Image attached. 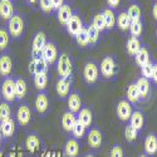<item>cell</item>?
<instances>
[{
  "instance_id": "30bf717a",
  "label": "cell",
  "mask_w": 157,
  "mask_h": 157,
  "mask_svg": "<svg viewBox=\"0 0 157 157\" xmlns=\"http://www.w3.org/2000/svg\"><path fill=\"white\" fill-rule=\"evenodd\" d=\"M57 93L60 98H67L71 94V88H72V77L67 78H60L57 82Z\"/></svg>"
},
{
  "instance_id": "f6af8a7d",
  "label": "cell",
  "mask_w": 157,
  "mask_h": 157,
  "mask_svg": "<svg viewBox=\"0 0 157 157\" xmlns=\"http://www.w3.org/2000/svg\"><path fill=\"white\" fill-rule=\"evenodd\" d=\"M39 5H40V9L44 13H50L53 10V6H52V0H39Z\"/></svg>"
},
{
  "instance_id": "ab89813d",
  "label": "cell",
  "mask_w": 157,
  "mask_h": 157,
  "mask_svg": "<svg viewBox=\"0 0 157 157\" xmlns=\"http://www.w3.org/2000/svg\"><path fill=\"white\" fill-rule=\"evenodd\" d=\"M72 133L75 137V140L77 138H82L84 136V133H86V127L77 120V122H75V124H74V127L72 129Z\"/></svg>"
},
{
  "instance_id": "ee69618b",
  "label": "cell",
  "mask_w": 157,
  "mask_h": 157,
  "mask_svg": "<svg viewBox=\"0 0 157 157\" xmlns=\"http://www.w3.org/2000/svg\"><path fill=\"white\" fill-rule=\"evenodd\" d=\"M109 157H124L123 148H122L120 145H114V146L112 147V150H111Z\"/></svg>"
},
{
  "instance_id": "5b68a950",
  "label": "cell",
  "mask_w": 157,
  "mask_h": 157,
  "mask_svg": "<svg viewBox=\"0 0 157 157\" xmlns=\"http://www.w3.org/2000/svg\"><path fill=\"white\" fill-rule=\"evenodd\" d=\"M2 94L5 101L8 102H14L15 96V81L11 78H5V81L2 84Z\"/></svg>"
},
{
  "instance_id": "e575fe53",
  "label": "cell",
  "mask_w": 157,
  "mask_h": 157,
  "mask_svg": "<svg viewBox=\"0 0 157 157\" xmlns=\"http://www.w3.org/2000/svg\"><path fill=\"white\" fill-rule=\"evenodd\" d=\"M129 33L132 36H141L142 32H143V25H142V21L138 20V21H131V25H129Z\"/></svg>"
},
{
  "instance_id": "bcb514c9",
  "label": "cell",
  "mask_w": 157,
  "mask_h": 157,
  "mask_svg": "<svg viewBox=\"0 0 157 157\" xmlns=\"http://www.w3.org/2000/svg\"><path fill=\"white\" fill-rule=\"evenodd\" d=\"M120 3H121V0H107V4H108V6H109V9L117 8V6L120 5Z\"/></svg>"
},
{
  "instance_id": "8992f818",
  "label": "cell",
  "mask_w": 157,
  "mask_h": 157,
  "mask_svg": "<svg viewBox=\"0 0 157 157\" xmlns=\"http://www.w3.org/2000/svg\"><path fill=\"white\" fill-rule=\"evenodd\" d=\"M132 106H131V103L127 101V99H122L118 102V104H117V117L126 122L131 118V114H132Z\"/></svg>"
},
{
  "instance_id": "8fae6325",
  "label": "cell",
  "mask_w": 157,
  "mask_h": 157,
  "mask_svg": "<svg viewBox=\"0 0 157 157\" xmlns=\"http://www.w3.org/2000/svg\"><path fill=\"white\" fill-rule=\"evenodd\" d=\"M48 63L42 57L39 58H32V62L29 63V72L33 74H40L48 72Z\"/></svg>"
},
{
  "instance_id": "484cf974",
  "label": "cell",
  "mask_w": 157,
  "mask_h": 157,
  "mask_svg": "<svg viewBox=\"0 0 157 157\" xmlns=\"http://www.w3.org/2000/svg\"><path fill=\"white\" fill-rule=\"evenodd\" d=\"M77 120L87 128V127H89L90 124H92V121H93L92 112H90V109H88V108H82L79 112H78Z\"/></svg>"
},
{
  "instance_id": "f35d334b",
  "label": "cell",
  "mask_w": 157,
  "mask_h": 157,
  "mask_svg": "<svg viewBox=\"0 0 157 157\" xmlns=\"http://www.w3.org/2000/svg\"><path fill=\"white\" fill-rule=\"evenodd\" d=\"M137 136H138V131L135 127H132L131 124L126 126V128H124V137H126V140L128 142H135L137 140Z\"/></svg>"
},
{
  "instance_id": "2e32d148",
  "label": "cell",
  "mask_w": 157,
  "mask_h": 157,
  "mask_svg": "<svg viewBox=\"0 0 157 157\" xmlns=\"http://www.w3.org/2000/svg\"><path fill=\"white\" fill-rule=\"evenodd\" d=\"M14 15V6L11 0H0V17L4 20H9Z\"/></svg>"
},
{
  "instance_id": "3957f363",
  "label": "cell",
  "mask_w": 157,
  "mask_h": 157,
  "mask_svg": "<svg viewBox=\"0 0 157 157\" xmlns=\"http://www.w3.org/2000/svg\"><path fill=\"white\" fill-rule=\"evenodd\" d=\"M47 36L43 32L36 33V35L34 36L33 40V45H32V57L33 58H39L42 57V52L47 44Z\"/></svg>"
},
{
  "instance_id": "9f6ffc18",
  "label": "cell",
  "mask_w": 157,
  "mask_h": 157,
  "mask_svg": "<svg viewBox=\"0 0 157 157\" xmlns=\"http://www.w3.org/2000/svg\"><path fill=\"white\" fill-rule=\"evenodd\" d=\"M156 2H157V0H156Z\"/></svg>"
},
{
  "instance_id": "b9f144b4",
  "label": "cell",
  "mask_w": 157,
  "mask_h": 157,
  "mask_svg": "<svg viewBox=\"0 0 157 157\" xmlns=\"http://www.w3.org/2000/svg\"><path fill=\"white\" fill-rule=\"evenodd\" d=\"M93 27L101 33L103 30H106V24H104V19H103V15L102 14H97L94 18H93V23H92Z\"/></svg>"
},
{
  "instance_id": "cb8c5ba5",
  "label": "cell",
  "mask_w": 157,
  "mask_h": 157,
  "mask_svg": "<svg viewBox=\"0 0 157 157\" xmlns=\"http://www.w3.org/2000/svg\"><path fill=\"white\" fill-rule=\"evenodd\" d=\"M136 86L138 88V92H140V96L141 98H147L148 94H150V88H151V84H150V81L145 77H141L137 79L136 82Z\"/></svg>"
},
{
  "instance_id": "f546056e",
  "label": "cell",
  "mask_w": 157,
  "mask_h": 157,
  "mask_svg": "<svg viewBox=\"0 0 157 157\" xmlns=\"http://www.w3.org/2000/svg\"><path fill=\"white\" fill-rule=\"evenodd\" d=\"M117 25H118V28L122 30V32H126L129 29V25H131V19L127 15L126 11H121L120 15L117 17V20H116Z\"/></svg>"
},
{
  "instance_id": "60d3db41",
  "label": "cell",
  "mask_w": 157,
  "mask_h": 157,
  "mask_svg": "<svg viewBox=\"0 0 157 157\" xmlns=\"http://www.w3.org/2000/svg\"><path fill=\"white\" fill-rule=\"evenodd\" d=\"M9 39H10L9 32L0 28V50H4L9 45Z\"/></svg>"
},
{
  "instance_id": "4dcf8cb0",
  "label": "cell",
  "mask_w": 157,
  "mask_h": 157,
  "mask_svg": "<svg viewBox=\"0 0 157 157\" xmlns=\"http://www.w3.org/2000/svg\"><path fill=\"white\" fill-rule=\"evenodd\" d=\"M126 13H127V15L129 17L131 21H138V20H141V18H142L141 8H140L138 4H131Z\"/></svg>"
},
{
  "instance_id": "f1b7e54d",
  "label": "cell",
  "mask_w": 157,
  "mask_h": 157,
  "mask_svg": "<svg viewBox=\"0 0 157 157\" xmlns=\"http://www.w3.org/2000/svg\"><path fill=\"white\" fill-rule=\"evenodd\" d=\"M140 98H141V96H140L136 83H131L127 88V101L129 103H137L140 101Z\"/></svg>"
},
{
  "instance_id": "83f0119b",
  "label": "cell",
  "mask_w": 157,
  "mask_h": 157,
  "mask_svg": "<svg viewBox=\"0 0 157 157\" xmlns=\"http://www.w3.org/2000/svg\"><path fill=\"white\" fill-rule=\"evenodd\" d=\"M102 15L104 19V24H106V29H113L114 25H116V20H117V17L114 15V11L109 8L104 9Z\"/></svg>"
},
{
  "instance_id": "277c9868",
  "label": "cell",
  "mask_w": 157,
  "mask_h": 157,
  "mask_svg": "<svg viewBox=\"0 0 157 157\" xmlns=\"http://www.w3.org/2000/svg\"><path fill=\"white\" fill-rule=\"evenodd\" d=\"M98 75H99V68L98 65L94 62H88L84 65V69H83V77L88 84H93L97 82L98 79Z\"/></svg>"
},
{
  "instance_id": "603a6c76",
  "label": "cell",
  "mask_w": 157,
  "mask_h": 157,
  "mask_svg": "<svg viewBox=\"0 0 157 157\" xmlns=\"http://www.w3.org/2000/svg\"><path fill=\"white\" fill-rule=\"evenodd\" d=\"M64 152L68 157H77L79 153V143L75 138H69L64 146Z\"/></svg>"
},
{
  "instance_id": "d590c367",
  "label": "cell",
  "mask_w": 157,
  "mask_h": 157,
  "mask_svg": "<svg viewBox=\"0 0 157 157\" xmlns=\"http://www.w3.org/2000/svg\"><path fill=\"white\" fill-rule=\"evenodd\" d=\"M75 40H77V44L82 48H86L87 45H89V39H88V34H87L86 28H83L75 35Z\"/></svg>"
},
{
  "instance_id": "4316f807",
  "label": "cell",
  "mask_w": 157,
  "mask_h": 157,
  "mask_svg": "<svg viewBox=\"0 0 157 157\" xmlns=\"http://www.w3.org/2000/svg\"><path fill=\"white\" fill-rule=\"evenodd\" d=\"M131 126L135 127L137 131H141L143 128V124H145V117H143V113L140 112V111H135L132 112V114H131Z\"/></svg>"
},
{
  "instance_id": "7bdbcfd3",
  "label": "cell",
  "mask_w": 157,
  "mask_h": 157,
  "mask_svg": "<svg viewBox=\"0 0 157 157\" xmlns=\"http://www.w3.org/2000/svg\"><path fill=\"white\" fill-rule=\"evenodd\" d=\"M152 71H153V63L150 60L148 63H146L145 65H142L141 67V72H142V75L147 78V79H150V78H152Z\"/></svg>"
},
{
  "instance_id": "f5cc1de1",
  "label": "cell",
  "mask_w": 157,
  "mask_h": 157,
  "mask_svg": "<svg viewBox=\"0 0 157 157\" xmlns=\"http://www.w3.org/2000/svg\"><path fill=\"white\" fill-rule=\"evenodd\" d=\"M138 157H148V156H147V155H146V153H141V155H140V156H138Z\"/></svg>"
},
{
  "instance_id": "11a10c76",
  "label": "cell",
  "mask_w": 157,
  "mask_h": 157,
  "mask_svg": "<svg viewBox=\"0 0 157 157\" xmlns=\"http://www.w3.org/2000/svg\"><path fill=\"white\" fill-rule=\"evenodd\" d=\"M156 36H157V29H156Z\"/></svg>"
},
{
  "instance_id": "9c48e42d",
  "label": "cell",
  "mask_w": 157,
  "mask_h": 157,
  "mask_svg": "<svg viewBox=\"0 0 157 157\" xmlns=\"http://www.w3.org/2000/svg\"><path fill=\"white\" fill-rule=\"evenodd\" d=\"M65 27H67V32L71 35H73V36H75L78 33H79L84 28L83 27V20H82V18L78 14H73Z\"/></svg>"
},
{
  "instance_id": "1f68e13d",
  "label": "cell",
  "mask_w": 157,
  "mask_h": 157,
  "mask_svg": "<svg viewBox=\"0 0 157 157\" xmlns=\"http://www.w3.org/2000/svg\"><path fill=\"white\" fill-rule=\"evenodd\" d=\"M27 82H25L23 78H18V79L15 81V96L17 98L19 99H23L25 97V94H27Z\"/></svg>"
},
{
  "instance_id": "681fc988",
  "label": "cell",
  "mask_w": 157,
  "mask_h": 157,
  "mask_svg": "<svg viewBox=\"0 0 157 157\" xmlns=\"http://www.w3.org/2000/svg\"><path fill=\"white\" fill-rule=\"evenodd\" d=\"M152 14H153L155 19L157 20V2H156V3H155V5H153V9H152Z\"/></svg>"
},
{
  "instance_id": "9a60e30c",
  "label": "cell",
  "mask_w": 157,
  "mask_h": 157,
  "mask_svg": "<svg viewBox=\"0 0 157 157\" xmlns=\"http://www.w3.org/2000/svg\"><path fill=\"white\" fill-rule=\"evenodd\" d=\"M68 108H69V112H72L74 114L82 109V98H81L79 93L73 92L68 96Z\"/></svg>"
},
{
  "instance_id": "c3c4849f",
  "label": "cell",
  "mask_w": 157,
  "mask_h": 157,
  "mask_svg": "<svg viewBox=\"0 0 157 157\" xmlns=\"http://www.w3.org/2000/svg\"><path fill=\"white\" fill-rule=\"evenodd\" d=\"M152 79L155 83H157V63L153 64V71H152Z\"/></svg>"
},
{
  "instance_id": "52a82bcc",
  "label": "cell",
  "mask_w": 157,
  "mask_h": 157,
  "mask_svg": "<svg viewBox=\"0 0 157 157\" xmlns=\"http://www.w3.org/2000/svg\"><path fill=\"white\" fill-rule=\"evenodd\" d=\"M116 62L112 57H106L101 62V73L104 78H111L116 73Z\"/></svg>"
},
{
  "instance_id": "ba28073f",
  "label": "cell",
  "mask_w": 157,
  "mask_h": 157,
  "mask_svg": "<svg viewBox=\"0 0 157 157\" xmlns=\"http://www.w3.org/2000/svg\"><path fill=\"white\" fill-rule=\"evenodd\" d=\"M42 58L45 59V62L48 64H53L57 59H58V49L56 47L54 43L48 42L42 52Z\"/></svg>"
},
{
  "instance_id": "d4e9b609",
  "label": "cell",
  "mask_w": 157,
  "mask_h": 157,
  "mask_svg": "<svg viewBox=\"0 0 157 157\" xmlns=\"http://www.w3.org/2000/svg\"><path fill=\"white\" fill-rule=\"evenodd\" d=\"M126 48H127L128 54H131V56H136L138 52L141 50V48H142L141 40H140L138 38H136V36H131V38H128V40H127Z\"/></svg>"
},
{
  "instance_id": "4fadbf2b",
  "label": "cell",
  "mask_w": 157,
  "mask_h": 157,
  "mask_svg": "<svg viewBox=\"0 0 157 157\" xmlns=\"http://www.w3.org/2000/svg\"><path fill=\"white\" fill-rule=\"evenodd\" d=\"M103 142V136L102 132L97 128H92L88 132V145L92 148H98L102 146Z\"/></svg>"
},
{
  "instance_id": "44dd1931",
  "label": "cell",
  "mask_w": 157,
  "mask_h": 157,
  "mask_svg": "<svg viewBox=\"0 0 157 157\" xmlns=\"http://www.w3.org/2000/svg\"><path fill=\"white\" fill-rule=\"evenodd\" d=\"M145 152L148 156H153L157 153V136L156 135H148L145 140Z\"/></svg>"
},
{
  "instance_id": "8d00e7d4",
  "label": "cell",
  "mask_w": 157,
  "mask_h": 157,
  "mask_svg": "<svg viewBox=\"0 0 157 157\" xmlns=\"http://www.w3.org/2000/svg\"><path fill=\"white\" fill-rule=\"evenodd\" d=\"M87 30V34H88V39H89V44H96L99 39V32L93 27L92 24L88 25L86 28Z\"/></svg>"
},
{
  "instance_id": "7a4b0ae2",
  "label": "cell",
  "mask_w": 157,
  "mask_h": 157,
  "mask_svg": "<svg viewBox=\"0 0 157 157\" xmlns=\"http://www.w3.org/2000/svg\"><path fill=\"white\" fill-rule=\"evenodd\" d=\"M8 30H9V34L13 38L21 36V34L24 32V20H23V18L18 14L13 15L9 19V23H8Z\"/></svg>"
},
{
  "instance_id": "7dc6e473",
  "label": "cell",
  "mask_w": 157,
  "mask_h": 157,
  "mask_svg": "<svg viewBox=\"0 0 157 157\" xmlns=\"http://www.w3.org/2000/svg\"><path fill=\"white\" fill-rule=\"evenodd\" d=\"M63 4H64V0H52V6H53V9L58 10Z\"/></svg>"
},
{
  "instance_id": "74e56055",
  "label": "cell",
  "mask_w": 157,
  "mask_h": 157,
  "mask_svg": "<svg viewBox=\"0 0 157 157\" xmlns=\"http://www.w3.org/2000/svg\"><path fill=\"white\" fill-rule=\"evenodd\" d=\"M11 118V109L6 102L0 103V122Z\"/></svg>"
},
{
  "instance_id": "d6986e66",
  "label": "cell",
  "mask_w": 157,
  "mask_h": 157,
  "mask_svg": "<svg viewBox=\"0 0 157 157\" xmlns=\"http://www.w3.org/2000/svg\"><path fill=\"white\" fill-rule=\"evenodd\" d=\"M25 147L30 153H35L40 150V138H39L38 135H29L25 140Z\"/></svg>"
},
{
  "instance_id": "d6a6232c",
  "label": "cell",
  "mask_w": 157,
  "mask_h": 157,
  "mask_svg": "<svg viewBox=\"0 0 157 157\" xmlns=\"http://www.w3.org/2000/svg\"><path fill=\"white\" fill-rule=\"evenodd\" d=\"M135 59H136V63L140 65V67L145 65L146 63L150 62V53H148V50H147L146 48H143V47H142L141 50L135 56Z\"/></svg>"
},
{
  "instance_id": "836d02e7",
  "label": "cell",
  "mask_w": 157,
  "mask_h": 157,
  "mask_svg": "<svg viewBox=\"0 0 157 157\" xmlns=\"http://www.w3.org/2000/svg\"><path fill=\"white\" fill-rule=\"evenodd\" d=\"M34 84L39 90H44L48 84V75L47 73L34 74Z\"/></svg>"
},
{
  "instance_id": "6da1fadb",
  "label": "cell",
  "mask_w": 157,
  "mask_h": 157,
  "mask_svg": "<svg viewBox=\"0 0 157 157\" xmlns=\"http://www.w3.org/2000/svg\"><path fill=\"white\" fill-rule=\"evenodd\" d=\"M72 71H73V63L71 57L65 53H62L58 57V62H57L58 74L60 75V78H67L72 75Z\"/></svg>"
},
{
  "instance_id": "e0dca14e",
  "label": "cell",
  "mask_w": 157,
  "mask_h": 157,
  "mask_svg": "<svg viewBox=\"0 0 157 157\" xmlns=\"http://www.w3.org/2000/svg\"><path fill=\"white\" fill-rule=\"evenodd\" d=\"M73 15V11L71 9L69 5L67 4H63L59 9H58V13H57V18H58V21L63 25H67V23L69 21V19L72 18Z\"/></svg>"
},
{
  "instance_id": "f907efd6",
  "label": "cell",
  "mask_w": 157,
  "mask_h": 157,
  "mask_svg": "<svg viewBox=\"0 0 157 157\" xmlns=\"http://www.w3.org/2000/svg\"><path fill=\"white\" fill-rule=\"evenodd\" d=\"M38 2V0H28V3H30V4H35Z\"/></svg>"
},
{
  "instance_id": "816d5d0a",
  "label": "cell",
  "mask_w": 157,
  "mask_h": 157,
  "mask_svg": "<svg viewBox=\"0 0 157 157\" xmlns=\"http://www.w3.org/2000/svg\"><path fill=\"white\" fill-rule=\"evenodd\" d=\"M2 143H3V135L0 133V146H2Z\"/></svg>"
},
{
  "instance_id": "ac0fdd59",
  "label": "cell",
  "mask_w": 157,
  "mask_h": 157,
  "mask_svg": "<svg viewBox=\"0 0 157 157\" xmlns=\"http://www.w3.org/2000/svg\"><path fill=\"white\" fill-rule=\"evenodd\" d=\"M11 69H13V60L10 56L3 54L0 57V74L8 78V75H10L11 73Z\"/></svg>"
},
{
  "instance_id": "db71d44e",
  "label": "cell",
  "mask_w": 157,
  "mask_h": 157,
  "mask_svg": "<svg viewBox=\"0 0 157 157\" xmlns=\"http://www.w3.org/2000/svg\"><path fill=\"white\" fill-rule=\"evenodd\" d=\"M84 157H94V156H93V155H86Z\"/></svg>"
},
{
  "instance_id": "7402d4cb",
  "label": "cell",
  "mask_w": 157,
  "mask_h": 157,
  "mask_svg": "<svg viewBox=\"0 0 157 157\" xmlns=\"http://www.w3.org/2000/svg\"><path fill=\"white\" fill-rule=\"evenodd\" d=\"M77 122V117L74 113L72 112H65L62 117V127L64 128V131H67V132H72V129L74 127Z\"/></svg>"
},
{
  "instance_id": "5bb4252c",
  "label": "cell",
  "mask_w": 157,
  "mask_h": 157,
  "mask_svg": "<svg viewBox=\"0 0 157 157\" xmlns=\"http://www.w3.org/2000/svg\"><path fill=\"white\" fill-rule=\"evenodd\" d=\"M35 108L36 111L43 114L48 111L49 108V99H48V96L45 92H43V90H40V92L38 93L36 98H35Z\"/></svg>"
},
{
  "instance_id": "7c38bea8",
  "label": "cell",
  "mask_w": 157,
  "mask_h": 157,
  "mask_svg": "<svg viewBox=\"0 0 157 157\" xmlns=\"http://www.w3.org/2000/svg\"><path fill=\"white\" fill-rule=\"evenodd\" d=\"M17 118H18V122L20 126H28L29 122H30V118H32V112H30V108L28 104H21L18 109V113H17Z\"/></svg>"
},
{
  "instance_id": "ffe728a7",
  "label": "cell",
  "mask_w": 157,
  "mask_h": 157,
  "mask_svg": "<svg viewBox=\"0 0 157 157\" xmlns=\"http://www.w3.org/2000/svg\"><path fill=\"white\" fill-rule=\"evenodd\" d=\"M14 132H15V122L13 118L0 122V133L3 135V137H11L14 135Z\"/></svg>"
}]
</instances>
